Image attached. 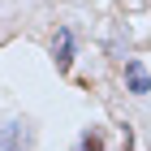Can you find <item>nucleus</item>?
Returning a JSON list of instances; mask_svg holds the SVG:
<instances>
[{
  "mask_svg": "<svg viewBox=\"0 0 151 151\" xmlns=\"http://www.w3.org/2000/svg\"><path fill=\"white\" fill-rule=\"evenodd\" d=\"M26 147H30L26 121H0V151H26Z\"/></svg>",
  "mask_w": 151,
  "mask_h": 151,
  "instance_id": "1",
  "label": "nucleus"
},
{
  "mask_svg": "<svg viewBox=\"0 0 151 151\" xmlns=\"http://www.w3.org/2000/svg\"><path fill=\"white\" fill-rule=\"evenodd\" d=\"M69 65H73V35L60 30L56 35V69H69Z\"/></svg>",
  "mask_w": 151,
  "mask_h": 151,
  "instance_id": "2",
  "label": "nucleus"
},
{
  "mask_svg": "<svg viewBox=\"0 0 151 151\" xmlns=\"http://www.w3.org/2000/svg\"><path fill=\"white\" fill-rule=\"evenodd\" d=\"M125 73H129V86H134V95H147V73H142V65H138V60H129V65H125Z\"/></svg>",
  "mask_w": 151,
  "mask_h": 151,
  "instance_id": "3",
  "label": "nucleus"
},
{
  "mask_svg": "<svg viewBox=\"0 0 151 151\" xmlns=\"http://www.w3.org/2000/svg\"><path fill=\"white\" fill-rule=\"evenodd\" d=\"M78 151H104V138H99V134H86V138H82V147Z\"/></svg>",
  "mask_w": 151,
  "mask_h": 151,
  "instance_id": "4",
  "label": "nucleus"
}]
</instances>
